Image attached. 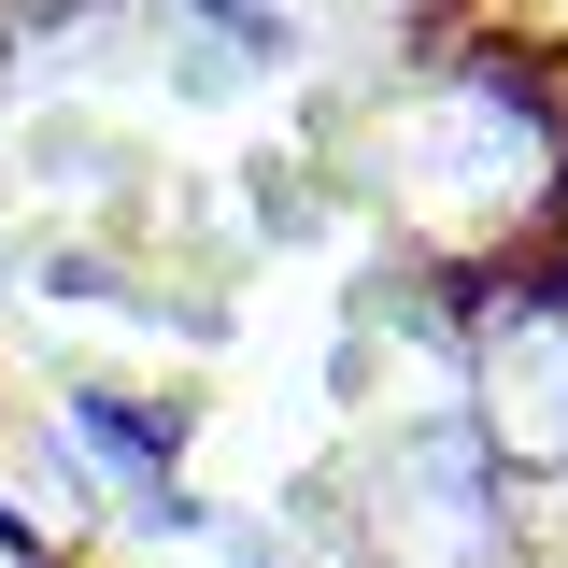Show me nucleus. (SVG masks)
I'll use <instances>...</instances> for the list:
<instances>
[{"instance_id": "f257e3e1", "label": "nucleus", "mask_w": 568, "mask_h": 568, "mask_svg": "<svg viewBox=\"0 0 568 568\" xmlns=\"http://www.w3.org/2000/svg\"><path fill=\"white\" fill-rule=\"evenodd\" d=\"M440 298H455V413L484 440V469L511 497L568 484V242L440 271Z\"/></svg>"}, {"instance_id": "f03ea898", "label": "nucleus", "mask_w": 568, "mask_h": 568, "mask_svg": "<svg viewBox=\"0 0 568 568\" xmlns=\"http://www.w3.org/2000/svg\"><path fill=\"white\" fill-rule=\"evenodd\" d=\"M355 555L369 568H497L511 555V484L484 469L469 413H413L355 469Z\"/></svg>"}, {"instance_id": "7ed1b4c3", "label": "nucleus", "mask_w": 568, "mask_h": 568, "mask_svg": "<svg viewBox=\"0 0 568 568\" xmlns=\"http://www.w3.org/2000/svg\"><path fill=\"white\" fill-rule=\"evenodd\" d=\"M58 440H71V469L114 497V511H156V497L185 484V455H200V413H185L171 384L71 369V384H58Z\"/></svg>"}, {"instance_id": "20e7f679", "label": "nucleus", "mask_w": 568, "mask_h": 568, "mask_svg": "<svg viewBox=\"0 0 568 568\" xmlns=\"http://www.w3.org/2000/svg\"><path fill=\"white\" fill-rule=\"evenodd\" d=\"M100 14H114V0H0L14 43H71V29H100Z\"/></svg>"}, {"instance_id": "39448f33", "label": "nucleus", "mask_w": 568, "mask_h": 568, "mask_svg": "<svg viewBox=\"0 0 568 568\" xmlns=\"http://www.w3.org/2000/svg\"><path fill=\"white\" fill-rule=\"evenodd\" d=\"M0 313H14V227H0Z\"/></svg>"}, {"instance_id": "423d86ee", "label": "nucleus", "mask_w": 568, "mask_h": 568, "mask_svg": "<svg viewBox=\"0 0 568 568\" xmlns=\"http://www.w3.org/2000/svg\"><path fill=\"white\" fill-rule=\"evenodd\" d=\"M227 568H284V555H256V540H242V555H227Z\"/></svg>"}]
</instances>
